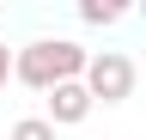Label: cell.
Wrapping results in <instances>:
<instances>
[{
  "mask_svg": "<svg viewBox=\"0 0 146 140\" xmlns=\"http://www.w3.org/2000/svg\"><path fill=\"white\" fill-rule=\"evenodd\" d=\"M55 134H61V128H55V122H49V116H18L6 140H55Z\"/></svg>",
  "mask_w": 146,
  "mask_h": 140,
  "instance_id": "obj_5",
  "label": "cell"
},
{
  "mask_svg": "<svg viewBox=\"0 0 146 140\" xmlns=\"http://www.w3.org/2000/svg\"><path fill=\"white\" fill-rule=\"evenodd\" d=\"M140 19H146V6H140Z\"/></svg>",
  "mask_w": 146,
  "mask_h": 140,
  "instance_id": "obj_7",
  "label": "cell"
},
{
  "mask_svg": "<svg viewBox=\"0 0 146 140\" xmlns=\"http://www.w3.org/2000/svg\"><path fill=\"white\" fill-rule=\"evenodd\" d=\"M79 19L110 31V25H122V19H128V6H122V0H79Z\"/></svg>",
  "mask_w": 146,
  "mask_h": 140,
  "instance_id": "obj_4",
  "label": "cell"
},
{
  "mask_svg": "<svg viewBox=\"0 0 146 140\" xmlns=\"http://www.w3.org/2000/svg\"><path fill=\"white\" fill-rule=\"evenodd\" d=\"M91 110H98L91 85H85V79H73V85H55V92H49V110H43V116L55 122V128H79Z\"/></svg>",
  "mask_w": 146,
  "mask_h": 140,
  "instance_id": "obj_3",
  "label": "cell"
},
{
  "mask_svg": "<svg viewBox=\"0 0 146 140\" xmlns=\"http://www.w3.org/2000/svg\"><path fill=\"white\" fill-rule=\"evenodd\" d=\"M18 85H31V92H55V85H67L61 79V37H36L18 49Z\"/></svg>",
  "mask_w": 146,
  "mask_h": 140,
  "instance_id": "obj_2",
  "label": "cell"
},
{
  "mask_svg": "<svg viewBox=\"0 0 146 140\" xmlns=\"http://www.w3.org/2000/svg\"><path fill=\"white\" fill-rule=\"evenodd\" d=\"M6 79H18V49L0 43V92H6Z\"/></svg>",
  "mask_w": 146,
  "mask_h": 140,
  "instance_id": "obj_6",
  "label": "cell"
},
{
  "mask_svg": "<svg viewBox=\"0 0 146 140\" xmlns=\"http://www.w3.org/2000/svg\"><path fill=\"white\" fill-rule=\"evenodd\" d=\"M85 85H91V98H98V104H128V98H134V85H140V67H134V55H122V49H98Z\"/></svg>",
  "mask_w": 146,
  "mask_h": 140,
  "instance_id": "obj_1",
  "label": "cell"
}]
</instances>
